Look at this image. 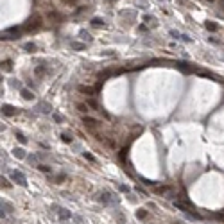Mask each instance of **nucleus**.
<instances>
[{"label":"nucleus","mask_w":224,"mask_h":224,"mask_svg":"<svg viewBox=\"0 0 224 224\" xmlns=\"http://www.w3.org/2000/svg\"><path fill=\"white\" fill-rule=\"evenodd\" d=\"M41 24H43V18L41 16H38V14H34L32 18H29L27 22H25V25H24V29L25 31H38L39 27H41Z\"/></svg>","instance_id":"1"},{"label":"nucleus","mask_w":224,"mask_h":224,"mask_svg":"<svg viewBox=\"0 0 224 224\" xmlns=\"http://www.w3.org/2000/svg\"><path fill=\"white\" fill-rule=\"evenodd\" d=\"M11 177L14 179V181H16L18 185H22V187H27V179H25V176L22 174V172H18V170H13V172H11Z\"/></svg>","instance_id":"2"},{"label":"nucleus","mask_w":224,"mask_h":224,"mask_svg":"<svg viewBox=\"0 0 224 224\" xmlns=\"http://www.w3.org/2000/svg\"><path fill=\"white\" fill-rule=\"evenodd\" d=\"M83 122H84V126H86L90 131H95V129L99 127V122H97L95 118H92V117H83Z\"/></svg>","instance_id":"3"},{"label":"nucleus","mask_w":224,"mask_h":224,"mask_svg":"<svg viewBox=\"0 0 224 224\" xmlns=\"http://www.w3.org/2000/svg\"><path fill=\"white\" fill-rule=\"evenodd\" d=\"M101 201H102L104 205H115V203H117V197H113L109 192H104L102 197H101Z\"/></svg>","instance_id":"4"},{"label":"nucleus","mask_w":224,"mask_h":224,"mask_svg":"<svg viewBox=\"0 0 224 224\" xmlns=\"http://www.w3.org/2000/svg\"><path fill=\"white\" fill-rule=\"evenodd\" d=\"M2 113L7 115V117H13V115H16V108H13V106H9V104H4V106H2Z\"/></svg>","instance_id":"5"},{"label":"nucleus","mask_w":224,"mask_h":224,"mask_svg":"<svg viewBox=\"0 0 224 224\" xmlns=\"http://www.w3.org/2000/svg\"><path fill=\"white\" fill-rule=\"evenodd\" d=\"M79 92H81V93H86V95H93L95 90H93L92 86H83V84H81V86H79Z\"/></svg>","instance_id":"6"},{"label":"nucleus","mask_w":224,"mask_h":224,"mask_svg":"<svg viewBox=\"0 0 224 224\" xmlns=\"http://www.w3.org/2000/svg\"><path fill=\"white\" fill-rule=\"evenodd\" d=\"M47 18H49V20H54V22H61V20H63V16H61L57 11H50V13L47 14Z\"/></svg>","instance_id":"7"},{"label":"nucleus","mask_w":224,"mask_h":224,"mask_svg":"<svg viewBox=\"0 0 224 224\" xmlns=\"http://www.w3.org/2000/svg\"><path fill=\"white\" fill-rule=\"evenodd\" d=\"M72 217V213L68 212V210H65V208H61L59 210V219H63V220H68Z\"/></svg>","instance_id":"8"},{"label":"nucleus","mask_w":224,"mask_h":224,"mask_svg":"<svg viewBox=\"0 0 224 224\" xmlns=\"http://www.w3.org/2000/svg\"><path fill=\"white\" fill-rule=\"evenodd\" d=\"M13 154L16 156L18 160H24V158H25V151H24V149H14V151H13Z\"/></svg>","instance_id":"9"},{"label":"nucleus","mask_w":224,"mask_h":224,"mask_svg":"<svg viewBox=\"0 0 224 224\" xmlns=\"http://www.w3.org/2000/svg\"><path fill=\"white\" fill-rule=\"evenodd\" d=\"M81 113H86V111H90V108H88V104L86 102H77V106H75Z\"/></svg>","instance_id":"10"},{"label":"nucleus","mask_w":224,"mask_h":224,"mask_svg":"<svg viewBox=\"0 0 224 224\" xmlns=\"http://www.w3.org/2000/svg\"><path fill=\"white\" fill-rule=\"evenodd\" d=\"M22 95H24V99H27V101H32L34 99V95H32V92H29V90H22Z\"/></svg>","instance_id":"11"},{"label":"nucleus","mask_w":224,"mask_h":224,"mask_svg":"<svg viewBox=\"0 0 224 224\" xmlns=\"http://www.w3.org/2000/svg\"><path fill=\"white\" fill-rule=\"evenodd\" d=\"M86 104H88V108H92V109H99V104H97V101H95V99H88V101H86Z\"/></svg>","instance_id":"12"},{"label":"nucleus","mask_w":224,"mask_h":224,"mask_svg":"<svg viewBox=\"0 0 224 224\" xmlns=\"http://www.w3.org/2000/svg\"><path fill=\"white\" fill-rule=\"evenodd\" d=\"M205 25H206V29H208L210 32H215V31H217V25L213 24V22H206V24H205Z\"/></svg>","instance_id":"13"},{"label":"nucleus","mask_w":224,"mask_h":224,"mask_svg":"<svg viewBox=\"0 0 224 224\" xmlns=\"http://www.w3.org/2000/svg\"><path fill=\"white\" fill-rule=\"evenodd\" d=\"M136 217H138L140 220L147 219V210H138V212H136Z\"/></svg>","instance_id":"14"},{"label":"nucleus","mask_w":224,"mask_h":224,"mask_svg":"<svg viewBox=\"0 0 224 224\" xmlns=\"http://www.w3.org/2000/svg\"><path fill=\"white\" fill-rule=\"evenodd\" d=\"M59 138H61V140H63L65 144H70V142H72V136H70V134H66V133H63V134H61Z\"/></svg>","instance_id":"15"},{"label":"nucleus","mask_w":224,"mask_h":224,"mask_svg":"<svg viewBox=\"0 0 224 224\" xmlns=\"http://www.w3.org/2000/svg\"><path fill=\"white\" fill-rule=\"evenodd\" d=\"M24 49L29 50V52H34V50H36V45H34V43H25V45H24Z\"/></svg>","instance_id":"16"},{"label":"nucleus","mask_w":224,"mask_h":224,"mask_svg":"<svg viewBox=\"0 0 224 224\" xmlns=\"http://www.w3.org/2000/svg\"><path fill=\"white\" fill-rule=\"evenodd\" d=\"M92 24H93L95 27H102V25H104V22H102L101 18H93V20H92Z\"/></svg>","instance_id":"17"},{"label":"nucleus","mask_w":224,"mask_h":224,"mask_svg":"<svg viewBox=\"0 0 224 224\" xmlns=\"http://www.w3.org/2000/svg\"><path fill=\"white\" fill-rule=\"evenodd\" d=\"M38 169H39L41 172H47V174L50 172V167H49V165H43V163H41V165H38Z\"/></svg>","instance_id":"18"},{"label":"nucleus","mask_w":224,"mask_h":224,"mask_svg":"<svg viewBox=\"0 0 224 224\" xmlns=\"http://www.w3.org/2000/svg\"><path fill=\"white\" fill-rule=\"evenodd\" d=\"M81 36H83V39H84V41H92V36H90L86 31H81Z\"/></svg>","instance_id":"19"},{"label":"nucleus","mask_w":224,"mask_h":224,"mask_svg":"<svg viewBox=\"0 0 224 224\" xmlns=\"http://www.w3.org/2000/svg\"><path fill=\"white\" fill-rule=\"evenodd\" d=\"M72 49H75V50H83V49H84V43H72Z\"/></svg>","instance_id":"20"},{"label":"nucleus","mask_w":224,"mask_h":224,"mask_svg":"<svg viewBox=\"0 0 224 224\" xmlns=\"http://www.w3.org/2000/svg\"><path fill=\"white\" fill-rule=\"evenodd\" d=\"M84 158H86L88 162H95V156H93V154H90V152H84Z\"/></svg>","instance_id":"21"},{"label":"nucleus","mask_w":224,"mask_h":224,"mask_svg":"<svg viewBox=\"0 0 224 224\" xmlns=\"http://www.w3.org/2000/svg\"><path fill=\"white\" fill-rule=\"evenodd\" d=\"M16 138H18V140L22 142V144H25V142H27V138H25V136H24V134H22V133H16Z\"/></svg>","instance_id":"22"},{"label":"nucleus","mask_w":224,"mask_h":224,"mask_svg":"<svg viewBox=\"0 0 224 224\" xmlns=\"http://www.w3.org/2000/svg\"><path fill=\"white\" fill-rule=\"evenodd\" d=\"M61 2H63V4H66V6H74V4L77 2V0H61Z\"/></svg>","instance_id":"23"},{"label":"nucleus","mask_w":224,"mask_h":224,"mask_svg":"<svg viewBox=\"0 0 224 224\" xmlns=\"http://www.w3.org/2000/svg\"><path fill=\"white\" fill-rule=\"evenodd\" d=\"M45 74V68H41V66H38L36 68V75H43Z\"/></svg>","instance_id":"24"},{"label":"nucleus","mask_w":224,"mask_h":224,"mask_svg":"<svg viewBox=\"0 0 224 224\" xmlns=\"http://www.w3.org/2000/svg\"><path fill=\"white\" fill-rule=\"evenodd\" d=\"M2 66H6V70H11V61H6V63H2Z\"/></svg>","instance_id":"25"},{"label":"nucleus","mask_w":224,"mask_h":224,"mask_svg":"<svg viewBox=\"0 0 224 224\" xmlns=\"http://www.w3.org/2000/svg\"><path fill=\"white\" fill-rule=\"evenodd\" d=\"M2 187H6V188H9V187H11V185L7 183V179H4V177H2Z\"/></svg>","instance_id":"26"},{"label":"nucleus","mask_w":224,"mask_h":224,"mask_svg":"<svg viewBox=\"0 0 224 224\" xmlns=\"http://www.w3.org/2000/svg\"><path fill=\"white\" fill-rule=\"evenodd\" d=\"M54 120H56V122H61L63 118H61V115H57V113H56V115H54Z\"/></svg>","instance_id":"27"},{"label":"nucleus","mask_w":224,"mask_h":224,"mask_svg":"<svg viewBox=\"0 0 224 224\" xmlns=\"http://www.w3.org/2000/svg\"><path fill=\"white\" fill-rule=\"evenodd\" d=\"M118 188H120V190H122V192H127V190H129V188H127V187H126V185H120V187H118Z\"/></svg>","instance_id":"28"},{"label":"nucleus","mask_w":224,"mask_h":224,"mask_svg":"<svg viewBox=\"0 0 224 224\" xmlns=\"http://www.w3.org/2000/svg\"><path fill=\"white\" fill-rule=\"evenodd\" d=\"M217 217H219V219H222V220H224V213H220V215H217Z\"/></svg>","instance_id":"29"},{"label":"nucleus","mask_w":224,"mask_h":224,"mask_svg":"<svg viewBox=\"0 0 224 224\" xmlns=\"http://www.w3.org/2000/svg\"><path fill=\"white\" fill-rule=\"evenodd\" d=\"M220 4H222V7H224V0H220Z\"/></svg>","instance_id":"30"}]
</instances>
